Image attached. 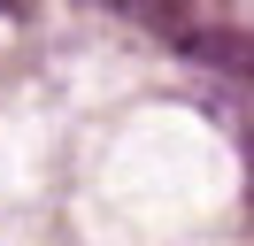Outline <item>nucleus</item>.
I'll return each mask as SVG.
<instances>
[{
  "instance_id": "nucleus-1",
  "label": "nucleus",
  "mask_w": 254,
  "mask_h": 246,
  "mask_svg": "<svg viewBox=\"0 0 254 246\" xmlns=\"http://www.w3.org/2000/svg\"><path fill=\"white\" fill-rule=\"evenodd\" d=\"M200 54L216 62L223 77H247V85H254V39H247V31H208V39H200Z\"/></svg>"
}]
</instances>
